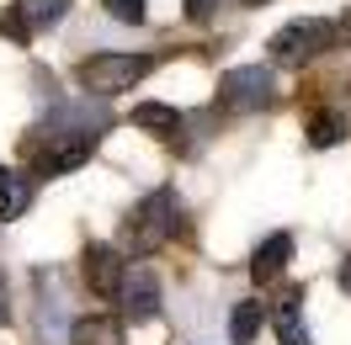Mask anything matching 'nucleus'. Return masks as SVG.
Here are the masks:
<instances>
[{
  "instance_id": "obj_1",
  "label": "nucleus",
  "mask_w": 351,
  "mask_h": 345,
  "mask_svg": "<svg viewBox=\"0 0 351 345\" xmlns=\"http://www.w3.org/2000/svg\"><path fill=\"white\" fill-rule=\"evenodd\" d=\"M176 213H181L176 192H171V186H154V192L133 207L128 229H123V250H128V255H138V260L154 255V250L176 234Z\"/></svg>"
},
{
  "instance_id": "obj_2",
  "label": "nucleus",
  "mask_w": 351,
  "mask_h": 345,
  "mask_svg": "<svg viewBox=\"0 0 351 345\" xmlns=\"http://www.w3.org/2000/svg\"><path fill=\"white\" fill-rule=\"evenodd\" d=\"M149 69H154L149 53H90L80 64V86L90 96H117V90H133Z\"/></svg>"
},
{
  "instance_id": "obj_3",
  "label": "nucleus",
  "mask_w": 351,
  "mask_h": 345,
  "mask_svg": "<svg viewBox=\"0 0 351 345\" xmlns=\"http://www.w3.org/2000/svg\"><path fill=\"white\" fill-rule=\"evenodd\" d=\"M335 43V22H319V16H298V22H287L271 32V53H277V64H308V59H319L330 53Z\"/></svg>"
},
{
  "instance_id": "obj_4",
  "label": "nucleus",
  "mask_w": 351,
  "mask_h": 345,
  "mask_svg": "<svg viewBox=\"0 0 351 345\" xmlns=\"http://www.w3.org/2000/svg\"><path fill=\"white\" fill-rule=\"evenodd\" d=\"M277 101V75L261 64H240L219 80V107L229 112H266Z\"/></svg>"
},
{
  "instance_id": "obj_5",
  "label": "nucleus",
  "mask_w": 351,
  "mask_h": 345,
  "mask_svg": "<svg viewBox=\"0 0 351 345\" xmlns=\"http://www.w3.org/2000/svg\"><path fill=\"white\" fill-rule=\"evenodd\" d=\"M112 123V112L101 107V96L96 101H59V107L48 112V133H69V138H101Z\"/></svg>"
},
{
  "instance_id": "obj_6",
  "label": "nucleus",
  "mask_w": 351,
  "mask_h": 345,
  "mask_svg": "<svg viewBox=\"0 0 351 345\" xmlns=\"http://www.w3.org/2000/svg\"><path fill=\"white\" fill-rule=\"evenodd\" d=\"M80 271H86V287L96 292V298H117V292H123V277H128V266H123V250H117V244H86Z\"/></svg>"
},
{
  "instance_id": "obj_7",
  "label": "nucleus",
  "mask_w": 351,
  "mask_h": 345,
  "mask_svg": "<svg viewBox=\"0 0 351 345\" xmlns=\"http://www.w3.org/2000/svg\"><path fill=\"white\" fill-rule=\"evenodd\" d=\"M117 298H123V319L149 324L154 314H160V281H154V271H149V266H128Z\"/></svg>"
},
{
  "instance_id": "obj_8",
  "label": "nucleus",
  "mask_w": 351,
  "mask_h": 345,
  "mask_svg": "<svg viewBox=\"0 0 351 345\" xmlns=\"http://www.w3.org/2000/svg\"><path fill=\"white\" fill-rule=\"evenodd\" d=\"M96 138H69V133H48V144L38 149V175H64L75 165H86Z\"/></svg>"
},
{
  "instance_id": "obj_9",
  "label": "nucleus",
  "mask_w": 351,
  "mask_h": 345,
  "mask_svg": "<svg viewBox=\"0 0 351 345\" xmlns=\"http://www.w3.org/2000/svg\"><path fill=\"white\" fill-rule=\"evenodd\" d=\"M69 345H128L117 314H80L69 324Z\"/></svg>"
},
{
  "instance_id": "obj_10",
  "label": "nucleus",
  "mask_w": 351,
  "mask_h": 345,
  "mask_svg": "<svg viewBox=\"0 0 351 345\" xmlns=\"http://www.w3.org/2000/svg\"><path fill=\"white\" fill-rule=\"evenodd\" d=\"M64 11H69V0H16V5H11V22L32 38V32L59 27V22H64Z\"/></svg>"
},
{
  "instance_id": "obj_11",
  "label": "nucleus",
  "mask_w": 351,
  "mask_h": 345,
  "mask_svg": "<svg viewBox=\"0 0 351 345\" xmlns=\"http://www.w3.org/2000/svg\"><path fill=\"white\" fill-rule=\"evenodd\" d=\"M287 260H293V234H271L256 244V255H250V277L256 281H277L287 271Z\"/></svg>"
},
{
  "instance_id": "obj_12",
  "label": "nucleus",
  "mask_w": 351,
  "mask_h": 345,
  "mask_svg": "<svg viewBox=\"0 0 351 345\" xmlns=\"http://www.w3.org/2000/svg\"><path fill=\"white\" fill-rule=\"evenodd\" d=\"M271 319H277V340L282 345H308V324H304V292L298 287H287L282 303L271 308Z\"/></svg>"
},
{
  "instance_id": "obj_13",
  "label": "nucleus",
  "mask_w": 351,
  "mask_h": 345,
  "mask_svg": "<svg viewBox=\"0 0 351 345\" xmlns=\"http://www.w3.org/2000/svg\"><path fill=\"white\" fill-rule=\"evenodd\" d=\"M351 133V123H346V112H308V123H304V138L314 144V149H335L341 138Z\"/></svg>"
},
{
  "instance_id": "obj_14",
  "label": "nucleus",
  "mask_w": 351,
  "mask_h": 345,
  "mask_svg": "<svg viewBox=\"0 0 351 345\" xmlns=\"http://www.w3.org/2000/svg\"><path fill=\"white\" fill-rule=\"evenodd\" d=\"M32 207V181H22L16 170H0V223L22 218Z\"/></svg>"
},
{
  "instance_id": "obj_15",
  "label": "nucleus",
  "mask_w": 351,
  "mask_h": 345,
  "mask_svg": "<svg viewBox=\"0 0 351 345\" xmlns=\"http://www.w3.org/2000/svg\"><path fill=\"white\" fill-rule=\"evenodd\" d=\"M261 319H266V308L256 298L234 303V314H229V340H234V345H250L256 335H261Z\"/></svg>"
},
{
  "instance_id": "obj_16",
  "label": "nucleus",
  "mask_w": 351,
  "mask_h": 345,
  "mask_svg": "<svg viewBox=\"0 0 351 345\" xmlns=\"http://www.w3.org/2000/svg\"><path fill=\"white\" fill-rule=\"evenodd\" d=\"M133 123L138 128H149V133H181V112L176 107H160V101H144V107H133Z\"/></svg>"
},
{
  "instance_id": "obj_17",
  "label": "nucleus",
  "mask_w": 351,
  "mask_h": 345,
  "mask_svg": "<svg viewBox=\"0 0 351 345\" xmlns=\"http://www.w3.org/2000/svg\"><path fill=\"white\" fill-rule=\"evenodd\" d=\"M144 5H149V0H101V11H107L112 22H144Z\"/></svg>"
},
{
  "instance_id": "obj_18",
  "label": "nucleus",
  "mask_w": 351,
  "mask_h": 345,
  "mask_svg": "<svg viewBox=\"0 0 351 345\" xmlns=\"http://www.w3.org/2000/svg\"><path fill=\"white\" fill-rule=\"evenodd\" d=\"M219 5H223V0H186V16H192V22H208Z\"/></svg>"
},
{
  "instance_id": "obj_19",
  "label": "nucleus",
  "mask_w": 351,
  "mask_h": 345,
  "mask_svg": "<svg viewBox=\"0 0 351 345\" xmlns=\"http://www.w3.org/2000/svg\"><path fill=\"white\" fill-rule=\"evenodd\" d=\"M341 287H346V292H351V260H346V266H341Z\"/></svg>"
},
{
  "instance_id": "obj_20",
  "label": "nucleus",
  "mask_w": 351,
  "mask_h": 345,
  "mask_svg": "<svg viewBox=\"0 0 351 345\" xmlns=\"http://www.w3.org/2000/svg\"><path fill=\"white\" fill-rule=\"evenodd\" d=\"M0 319H5V277H0Z\"/></svg>"
},
{
  "instance_id": "obj_21",
  "label": "nucleus",
  "mask_w": 351,
  "mask_h": 345,
  "mask_svg": "<svg viewBox=\"0 0 351 345\" xmlns=\"http://www.w3.org/2000/svg\"><path fill=\"white\" fill-rule=\"evenodd\" d=\"M245 5H261V0H245Z\"/></svg>"
}]
</instances>
